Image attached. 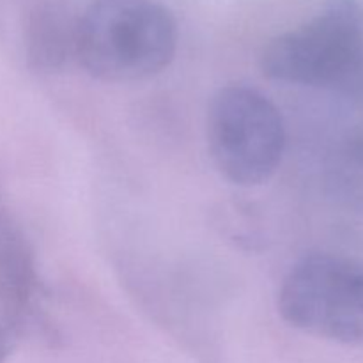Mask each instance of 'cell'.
<instances>
[{
    "label": "cell",
    "mask_w": 363,
    "mask_h": 363,
    "mask_svg": "<svg viewBox=\"0 0 363 363\" xmlns=\"http://www.w3.org/2000/svg\"><path fill=\"white\" fill-rule=\"evenodd\" d=\"M277 308L300 332L362 346L363 262L330 252L305 255L284 277Z\"/></svg>",
    "instance_id": "277c9868"
},
{
    "label": "cell",
    "mask_w": 363,
    "mask_h": 363,
    "mask_svg": "<svg viewBox=\"0 0 363 363\" xmlns=\"http://www.w3.org/2000/svg\"><path fill=\"white\" fill-rule=\"evenodd\" d=\"M176 50V18L156 0H94L78 16L77 60L101 82L155 77Z\"/></svg>",
    "instance_id": "7a4b0ae2"
},
{
    "label": "cell",
    "mask_w": 363,
    "mask_h": 363,
    "mask_svg": "<svg viewBox=\"0 0 363 363\" xmlns=\"http://www.w3.org/2000/svg\"><path fill=\"white\" fill-rule=\"evenodd\" d=\"M325 184L337 204L363 213V123L350 128L328 152Z\"/></svg>",
    "instance_id": "8992f818"
},
{
    "label": "cell",
    "mask_w": 363,
    "mask_h": 363,
    "mask_svg": "<svg viewBox=\"0 0 363 363\" xmlns=\"http://www.w3.org/2000/svg\"><path fill=\"white\" fill-rule=\"evenodd\" d=\"M77 27L74 16L62 4H35L28 13L23 30L25 59L35 73H55L77 59Z\"/></svg>",
    "instance_id": "5b68a950"
},
{
    "label": "cell",
    "mask_w": 363,
    "mask_h": 363,
    "mask_svg": "<svg viewBox=\"0 0 363 363\" xmlns=\"http://www.w3.org/2000/svg\"><path fill=\"white\" fill-rule=\"evenodd\" d=\"M261 69L269 80L363 105V0H325L314 16L264 46Z\"/></svg>",
    "instance_id": "6da1fadb"
},
{
    "label": "cell",
    "mask_w": 363,
    "mask_h": 363,
    "mask_svg": "<svg viewBox=\"0 0 363 363\" xmlns=\"http://www.w3.org/2000/svg\"><path fill=\"white\" fill-rule=\"evenodd\" d=\"M206 138L216 170L238 186L266 183L286 152V124L275 103L243 84L220 87L206 116Z\"/></svg>",
    "instance_id": "3957f363"
}]
</instances>
